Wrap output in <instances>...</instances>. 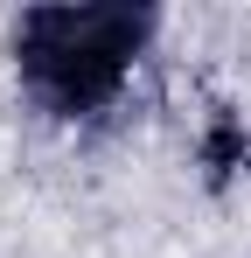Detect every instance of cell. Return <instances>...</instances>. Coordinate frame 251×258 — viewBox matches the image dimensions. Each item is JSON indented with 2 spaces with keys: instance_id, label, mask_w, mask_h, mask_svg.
I'll return each instance as SVG.
<instances>
[{
  "instance_id": "7a4b0ae2",
  "label": "cell",
  "mask_w": 251,
  "mask_h": 258,
  "mask_svg": "<svg viewBox=\"0 0 251 258\" xmlns=\"http://www.w3.org/2000/svg\"><path fill=\"white\" fill-rule=\"evenodd\" d=\"M203 168H209V181H237V174H251V133L230 119V112H216L203 126Z\"/></svg>"
},
{
  "instance_id": "6da1fadb",
  "label": "cell",
  "mask_w": 251,
  "mask_h": 258,
  "mask_svg": "<svg viewBox=\"0 0 251 258\" xmlns=\"http://www.w3.org/2000/svg\"><path fill=\"white\" fill-rule=\"evenodd\" d=\"M147 42L154 7H28L14 28V63L42 112L91 119L126 91Z\"/></svg>"
}]
</instances>
